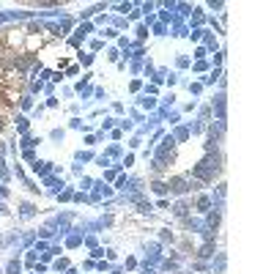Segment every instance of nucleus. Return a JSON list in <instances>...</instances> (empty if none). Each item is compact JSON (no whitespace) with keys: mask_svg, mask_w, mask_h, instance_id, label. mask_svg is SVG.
<instances>
[{"mask_svg":"<svg viewBox=\"0 0 274 274\" xmlns=\"http://www.w3.org/2000/svg\"><path fill=\"white\" fill-rule=\"evenodd\" d=\"M0 129H3V118H0Z\"/></svg>","mask_w":274,"mask_h":274,"instance_id":"nucleus-1","label":"nucleus"}]
</instances>
